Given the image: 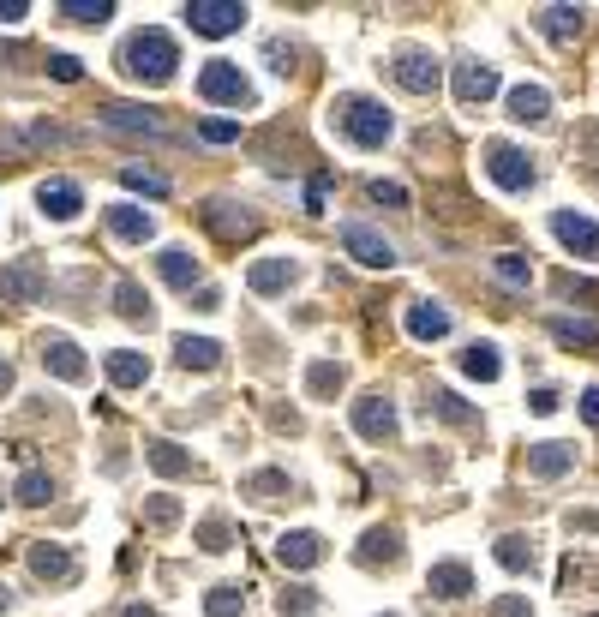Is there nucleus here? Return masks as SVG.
I'll return each instance as SVG.
<instances>
[{
	"label": "nucleus",
	"mask_w": 599,
	"mask_h": 617,
	"mask_svg": "<svg viewBox=\"0 0 599 617\" xmlns=\"http://www.w3.org/2000/svg\"><path fill=\"white\" fill-rule=\"evenodd\" d=\"M174 66H180V48H174L168 30H132L126 48H120V72L138 78V84H168Z\"/></svg>",
	"instance_id": "f257e3e1"
},
{
	"label": "nucleus",
	"mask_w": 599,
	"mask_h": 617,
	"mask_svg": "<svg viewBox=\"0 0 599 617\" xmlns=\"http://www.w3.org/2000/svg\"><path fill=\"white\" fill-rule=\"evenodd\" d=\"M336 126L348 132V144H360V150H384L390 144V132H396V120H390V108L378 102V96H360V90H348V96H336Z\"/></svg>",
	"instance_id": "f03ea898"
},
{
	"label": "nucleus",
	"mask_w": 599,
	"mask_h": 617,
	"mask_svg": "<svg viewBox=\"0 0 599 617\" xmlns=\"http://www.w3.org/2000/svg\"><path fill=\"white\" fill-rule=\"evenodd\" d=\"M198 96L204 102H228V108H252V78L234 60H210L198 72Z\"/></svg>",
	"instance_id": "7ed1b4c3"
},
{
	"label": "nucleus",
	"mask_w": 599,
	"mask_h": 617,
	"mask_svg": "<svg viewBox=\"0 0 599 617\" xmlns=\"http://www.w3.org/2000/svg\"><path fill=\"white\" fill-rule=\"evenodd\" d=\"M186 24H192L198 36H234V30L246 24V6H240V0H192V6H186Z\"/></svg>",
	"instance_id": "20e7f679"
},
{
	"label": "nucleus",
	"mask_w": 599,
	"mask_h": 617,
	"mask_svg": "<svg viewBox=\"0 0 599 617\" xmlns=\"http://www.w3.org/2000/svg\"><path fill=\"white\" fill-rule=\"evenodd\" d=\"M486 174H492L504 192H528V186H534V162H528L516 144H486Z\"/></svg>",
	"instance_id": "39448f33"
},
{
	"label": "nucleus",
	"mask_w": 599,
	"mask_h": 617,
	"mask_svg": "<svg viewBox=\"0 0 599 617\" xmlns=\"http://www.w3.org/2000/svg\"><path fill=\"white\" fill-rule=\"evenodd\" d=\"M390 72H396V84H402V90H414V96H432V90H438V78H444V66H438L426 48H402Z\"/></svg>",
	"instance_id": "423d86ee"
},
{
	"label": "nucleus",
	"mask_w": 599,
	"mask_h": 617,
	"mask_svg": "<svg viewBox=\"0 0 599 617\" xmlns=\"http://www.w3.org/2000/svg\"><path fill=\"white\" fill-rule=\"evenodd\" d=\"M198 216H204V228L222 234V240H252V234H258V216H246V204H228V198H210Z\"/></svg>",
	"instance_id": "0eeeda50"
},
{
	"label": "nucleus",
	"mask_w": 599,
	"mask_h": 617,
	"mask_svg": "<svg viewBox=\"0 0 599 617\" xmlns=\"http://www.w3.org/2000/svg\"><path fill=\"white\" fill-rule=\"evenodd\" d=\"M342 246H348V258H360V264H372V270H390V264H396V246H390L378 228H366V222H348V228H342Z\"/></svg>",
	"instance_id": "6e6552de"
},
{
	"label": "nucleus",
	"mask_w": 599,
	"mask_h": 617,
	"mask_svg": "<svg viewBox=\"0 0 599 617\" xmlns=\"http://www.w3.org/2000/svg\"><path fill=\"white\" fill-rule=\"evenodd\" d=\"M42 294H48L42 264H6V270H0V300H12V306H36Z\"/></svg>",
	"instance_id": "1a4fd4ad"
},
{
	"label": "nucleus",
	"mask_w": 599,
	"mask_h": 617,
	"mask_svg": "<svg viewBox=\"0 0 599 617\" xmlns=\"http://www.w3.org/2000/svg\"><path fill=\"white\" fill-rule=\"evenodd\" d=\"M492 90H498V66H486V60H456V102H462V108L486 102Z\"/></svg>",
	"instance_id": "9d476101"
},
{
	"label": "nucleus",
	"mask_w": 599,
	"mask_h": 617,
	"mask_svg": "<svg viewBox=\"0 0 599 617\" xmlns=\"http://www.w3.org/2000/svg\"><path fill=\"white\" fill-rule=\"evenodd\" d=\"M354 432L372 438V444L396 438V408H390L384 396H360V402H354Z\"/></svg>",
	"instance_id": "9b49d317"
},
{
	"label": "nucleus",
	"mask_w": 599,
	"mask_h": 617,
	"mask_svg": "<svg viewBox=\"0 0 599 617\" xmlns=\"http://www.w3.org/2000/svg\"><path fill=\"white\" fill-rule=\"evenodd\" d=\"M552 234L570 246V252H582V258H599V222H588L582 210H558L552 216Z\"/></svg>",
	"instance_id": "f8f14e48"
},
{
	"label": "nucleus",
	"mask_w": 599,
	"mask_h": 617,
	"mask_svg": "<svg viewBox=\"0 0 599 617\" xmlns=\"http://www.w3.org/2000/svg\"><path fill=\"white\" fill-rule=\"evenodd\" d=\"M36 204H42V216H54V222H72V216L84 210V192H78L72 180H42V186H36Z\"/></svg>",
	"instance_id": "ddd939ff"
},
{
	"label": "nucleus",
	"mask_w": 599,
	"mask_h": 617,
	"mask_svg": "<svg viewBox=\"0 0 599 617\" xmlns=\"http://www.w3.org/2000/svg\"><path fill=\"white\" fill-rule=\"evenodd\" d=\"M102 120H108L114 132H144V138H168V126L156 120V108H126V102H108V108H102Z\"/></svg>",
	"instance_id": "4468645a"
},
{
	"label": "nucleus",
	"mask_w": 599,
	"mask_h": 617,
	"mask_svg": "<svg viewBox=\"0 0 599 617\" xmlns=\"http://www.w3.org/2000/svg\"><path fill=\"white\" fill-rule=\"evenodd\" d=\"M246 282H252V294H282L288 282H300V264L294 258H258Z\"/></svg>",
	"instance_id": "2eb2a0df"
},
{
	"label": "nucleus",
	"mask_w": 599,
	"mask_h": 617,
	"mask_svg": "<svg viewBox=\"0 0 599 617\" xmlns=\"http://www.w3.org/2000/svg\"><path fill=\"white\" fill-rule=\"evenodd\" d=\"M42 366H48L54 378H66V384H78V378L90 372V366H84V354H78L66 336H48V342H42Z\"/></svg>",
	"instance_id": "dca6fc26"
},
{
	"label": "nucleus",
	"mask_w": 599,
	"mask_h": 617,
	"mask_svg": "<svg viewBox=\"0 0 599 617\" xmlns=\"http://www.w3.org/2000/svg\"><path fill=\"white\" fill-rule=\"evenodd\" d=\"M30 570H36L42 582H72V576H78L72 552H66V546H48V540H36V546H30Z\"/></svg>",
	"instance_id": "f3484780"
},
{
	"label": "nucleus",
	"mask_w": 599,
	"mask_h": 617,
	"mask_svg": "<svg viewBox=\"0 0 599 617\" xmlns=\"http://www.w3.org/2000/svg\"><path fill=\"white\" fill-rule=\"evenodd\" d=\"M546 114H552V90H546V84H516V90H510V120L534 126V120H546Z\"/></svg>",
	"instance_id": "a211bd4d"
},
{
	"label": "nucleus",
	"mask_w": 599,
	"mask_h": 617,
	"mask_svg": "<svg viewBox=\"0 0 599 617\" xmlns=\"http://www.w3.org/2000/svg\"><path fill=\"white\" fill-rule=\"evenodd\" d=\"M408 336H420V342L450 336V312H444L438 300H414V306H408Z\"/></svg>",
	"instance_id": "6ab92c4d"
},
{
	"label": "nucleus",
	"mask_w": 599,
	"mask_h": 617,
	"mask_svg": "<svg viewBox=\"0 0 599 617\" xmlns=\"http://www.w3.org/2000/svg\"><path fill=\"white\" fill-rule=\"evenodd\" d=\"M144 378H150V360H144L138 348H114V354H108V384H114V390H138Z\"/></svg>",
	"instance_id": "aec40b11"
},
{
	"label": "nucleus",
	"mask_w": 599,
	"mask_h": 617,
	"mask_svg": "<svg viewBox=\"0 0 599 617\" xmlns=\"http://www.w3.org/2000/svg\"><path fill=\"white\" fill-rule=\"evenodd\" d=\"M276 558H282L288 570H312V564L324 558V540L306 534V528H300V534H282V540H276Z\"/></svg>",
	"instance_id": "412c9836"
},
{
	"label": "nucleus",
	"mask_w": 599,
	"mask_h": 617,
	"mask_svg": "<svg viewBox=\"0 0 599 617\" xmlns=\"http://www.w3.org/2000/svg\"><path fill=\"white\" fill-rule=\"evenodd\" d=\"M108 228H114L120 240H150V234H156V216L138 210V204H108Z\"/></svg>",
	"instance_id": "4be33fe9"
},
{
	"label": "nucleus",
	"mask_w": 599,
	"mask_h": 617,
	"mask_svg": "<svg viewBox=\"0 0 599 617\" xmlns=\"http://www.w3.org/2000/svg\"><path fill=\"white\" fill-rule=\"evenodd\" d=\"M576 468V450L570 444H534L528 450V474H540V480H558V474H570Z\"/></svg>",
	"instance_id": "5701e85b"
},
{
	"label": "nucleus",
	"mask_w": 599,
	"mask_h": 617,
	"mask_svg": "<svg viewBox=\"0 0 599 617\" xmlns=\"http://www.w3.org/2000/svg\"><path fill=\"white\" fill-rule=\"evenodd\" d=\"M426 594H438V600H462V594H474V570H468V564H438V570L426 576Z\"/></svg>",
	"instance_id": "b1692460"
},
{
	"label": "nucleus",
	"mask_w": 599,
	"mask_h": 617,
	"mask_svg": "<svg viewBox=\"0 0 599 617\" xmlns=\"http://www.w3.org/2000/svg\"><path fill=\"white\" fill-rule=\"evenodd\" d=\"M582 6H546L534 24H540V36H552V42H570V36H582Z\"/></svg>",
	"instance_id": "393cba45"
},
{
	"label": "nucleus",
	"mask_w": 599,
	"mask_h": 617,
	"mask_svg": "<svg viewBox=\"0 0 599 617\" xmlns=\"http://www.w3.org/2000/svg\"><path fill=\"white\" fill-rule=\"evenodd\" d=\"M174 360H180L186 372H210V366H222V348H216L210 336H180V342H174Z\"/></svg>",
	"instance_id": "a878e982"
},
{
	"label": "nucleus",
	"mask_w": 599,
	"mask_h": 617,
	"mask_svg": "<svg viewBox=\"0 0 599 617\" xmlns=\"http://www.w3.org/2000/svg\"><path fill=\"white\" fill-rule=\"evenodd\" d=\"M156 270H162V282H174V288H192V282H198V258H192L186 246H162Z\"/></svg>",
	"instance_id": "bb28decb"
},
{
	"label": "nucleus",
	"mask_w": 599,
	"mask_h": 617,
	"mask_svg": "<svg viewBox=\"0 0 599 617\" xmlns=\"http://www.w3.org/2000/svg\"><path fill=\"white\" fill-rule=\"evenodd\" d=\"M462 372H468V378H480V384H492V378L504 372V360H498V348H492V342H468V348H462Z\"/></svg>",
	"instance_id": "cd10ccee"
},
{
	"label": "nucleus",
	"mask_w": 599,
	"mask_h": 617,
	"mask_svg": "<svg viewBox=\"0 0 599 617\" xmlns=\"http://www.w3.org/2000/svg\"><path fill=\"white\" fill-rule=\"evenodd\" d=\"M144 456H150V468H156V474H168V480H180V474H192V456H186L180 444H168V438H156V444H144Z\"/></svg>",
	"instance_id": "c85d7f7f"
},
{
	"label": "nucleus",
	"mask_w": 599,
	"mask_h": 617,
	"mask_svg": "<svg viewBox=\"0 0 599 617\" xmlns=\"http://www.w3.org/2000/svg\"><path fill=\"white\" fill-rule=\"evenodd\" d=\"M396 558H402V534L396 528H372L360 540V564H396Z\"/></svg>",
	"instance_id": "c756f323"
},
{
	"label": "nucleus",
	"mask_w": 599,
	"mask_h": 617,
	"mask_svg": "<svg viewBox=\"0 0 599 617\" xmlns=\"http://www.w3.org/2000/svg\"><path fill=\"white\" fill-rule=\"evenodd\" d=\"M114 312L132 318V324H150V294L138 282H114Z\"/></svg>",
	"instance_id": "7c9ffc66"
},
{
	"label": "nucleus",
	"mask_w": 599,
	"mask_h": 617,
	"mask_svg": "<svg viewBox=\"0 0 599 617\" xmlns=\"http://www.w3.org/2000/svg\"><path fill=\"white\" fill-rule=\"evenodd\" d=\"M552 336H558L564 348H594L599 324H588V318H552Z\"/></svg>",
	"instance_id": "2f4dec72"
},
{
	"label": "nucleus",
	"mask_w": 599,
	"mask_h": 617,
	"mask_svg": "<svg viewBox=\"0 0 599 617\" xmlns=\"http://www.w3.org/2000/svg\"><path fill=\"white\" fill-rule=\"evenodd\" d=\"M12 498L36 510V504H48V498H54V480H48L42 468H30V474H18V486H12Z\"/></svg>",
	"instance_id": "473e14b6"
},
{
	"label": "nucleus",
	"mask_w": 599,
	"mask_h": 617,
	"mask_svg": "<svg viewBox=\"0 0 599 617\" xmlns=\"http://www.w3.org/2000/svg\"><path fill=\"white\" fill-rule=\"evenodd\" d=\"M498 564H504L510 576H522V570H534V546H528L522 534H504V540H498Z\"/></svg>",
	"instance_id": "72a5a7b5"
},
{
	"label": "nucleus",
	"mask_w": 599,
	"mask_h": 617,
	"mask_svg": "<svg viewBox=\"0 0 599 617\" xmlns=\"http://www.w3.org/2000/svg\"><path fill=\"white\" fill-rule=\"evenodd\" d=\"M60 18L66 24H102V18H114V6L108 0H60Z\"/></svg>",
	"instance_id": "f704fd0d"
},
{
	"label": "nucleus",
	"mask_w": 599,
	"mask_h": 617,
	"mask_svg": "<svg viewBox=\"0 0 599 617\" xmlns=\"http://www.w3.org/2000/svg\"><path fill=\"white\" fill-rule=\"evenodd\" d=\"M426 414H438V420H456V426H468V420H474V408H462V396H456V390H432Z\"/></svg>",
	"instance_id": "c9c22d12"
},
{
	"label": "nucleus",
	"mask_w": 599,
	"mask_h": 617,
	"mask_svg": "<svg viewBox=\"0 0 599 617\" xmlns=\"http://www.w3.org/2000/svg\"><path fill=\"white\" fill-rule=\"evenodd\" d=\"M246 498H258V504L288 498V474H276V468H270V474H252V480H246Z\"/></svg>",
	"instance_id": "e433bc0d"
},
{
	"label": "nucleus",
	"mask_w": 599,
	"mask_h": 617,
	"mask_svg": "<svg viewBox=\"0 0 599 617\" xmlns=\"http://www.w3.org/2000/svg\"><path fill=\"white\" fill-rule=\"evenodd\" d=\"M204 612H210V617H240V612H246V594H240V588H210Z\"/></svg>",
	"instance_id": "4c0bfd02"
},
{
	"label": "nucleus",
	"mask_w": 599,
	"mask_h": 617,
	"mask_svg": "<svg viewBox=\"0 0 599 617\" xmlns=\"http://www.w3.org/2000/svg\"><path fill=\"white\" fill-rule=\"evenodd\" d=\"M120 180H126L132 192H150V198L168 192V174H156V168H120Z\"/></svg>",
	"instance_id": "58836bf2"
},
{
	"label": "nucleus",
	"mask_w": 599,
	"mask_h": 617,
	"mask_svg": "<svg viewBox=\"0 0 599 617\" xmlns=\"http://www.w3.org/2000/svg\"><path fill=\"white\" fill-rule=\"evenodd\" d=\"M306 390H312V396H330V390H342V366H330V360H318V366L306 372Z\"/></svg>",
	"instance_id": "ea45409f"
},
{
	"label": "nucleus",
	"mask_w": 599,
	"mask_h": 617,
	"mask_svg": "<svg viewBox=\"0 0 599 617\" xmlns=\"http://www.w3.org/2000/svg\"><path fill=\"white\" fill-rule=\"evenodd\" d=\"M498 276H504L510 288H528V282H534V270H528L522 252H504V258H498Z\"/></svg>",
	"instance_id": "a19ab883"
},
{
	"label": "nucleus",
	"mask_w": 599,
	"mask_h": 617,
	"mask_svg": "<svg viewBox=\"0 0 599 617\" xmlns=\"http://www.w3.org/2000/svg\"><path fill=\"white\" fill-rule=\"evenodd\" d=\"M24 156H30V138L12 132V126H0V168H12V162H24Z\"/></svg>",
	"instance_id": "79ce46f5"
},
{
	"label": "nucleus",
	"mask_w": 599,
	"mask_h": 617,
	"mask_svg": "<svg viewBox=\"0 0 599 617\" xmlns=\"http://www.w3.org/2000/svg\"><path fill=\"white\" fill-rule=\"evenodd\" d=\"M318 612V594H312V588H288V594H282V617H312Z\"/></svg>",
	"instance_id": "37998d69"
},
{
	"label": "nucleus",
	"mask_w": 599,
	"mask_h": 617,
	"mask_svg": "<svg viewBox=\"0 0 599 617\" xmlns=\"http://www.w3.org/2000/svg\"><path fill=\"white\" fill-rule=\"evenodd\" d=\"M228 540H234V534H228V522H222V516H210V522L198 528V546H204V552H228Z\"/></svg>",
	"instance_id": "c03bdc74"
},
{
	"label": "nucleus",
	"mask_w": 599,
	"mask_h": 617,
	"mask_svg": "<svg viewBox=\"0 0 599 617\" xmlns=\"http://www.w3.org/2000/svg\"><path fill=\"white\" fill-rule=\"evenodd\" d=\"M48 72H54L60 84H78V78H84V66H78L72 54H48Z\"/></svg>",
	"instance_id": "a18cd8bd"
},
{
	"label": "nucleus",
	"mask_w": 599,
	"mask_h": 617,
	"mask_svg": "<svg viewBox=\"0 0 599 617\" xmlns=\"http://www.w3.org/2000/svg\"><path fill=\"white\" fill-rule=\"evenodd\" d=\"M372 198L390 204V210H402V204H408V186H396V180H372Z\"/></svg>",
	"instance_id": "49530a36"
},
{
	"label": "nucleus",
	"mask_w": 599,
	"mask_h": 617,
	"mask_svg": "<svg viewBox=\"0 0 599 617\" xmlns=\"http://www.w3.org/2000/svg\"><path fill=\"white\" fill-rule=\"evenodd\" d=\"M180 522V504L174 498H150V528H174Z\"/></svg>",
	"instance_id": "de8ad7c7"
},
{
	"label": "nucleus",
	"mask_w": 599,
	"mask_h": 617,
	"mask_svg": "<svg viewBox=\"0 0 599 617\" xmlns=\"http://www.w3.org/2000/svg\"><path fill=\"white\" fill-rule=\"evenodd\" d=\"M198 132H204L210 144H234V138H240V126H234V120H204Z\"/></svg>",
	"instance_id": "09e8293b"
},
{
	"label": "nucleus",
	"mask_w": 599,
	"mask_h": 617,
	"mask_svg": "<svg viewBox=\"0 0 599 617\" xmlns=\"http://www.w3.org/2000/svg\"><path fill=\"white\" fill-rule=\"evenodd\" d=\"M528 408H534V414H552V408H558V390H534Z\"/></svg>",
	"instance_id": "8fccbe9b"
},
{
	"label": "nucleus",
	"mask_w": 599,
	"mask_h": 617,
	"mask_svg": "<svg viewBox=\"0 0 599 617\" xmlns=\"http://www.w3.org/2000/svg\"><path fill=\"white\" fill-rule=\"evenodd\" d=\"M492 617H534V612H528V600H498V612Z\"/></svg>",
	"instance_id": "3c124183"
},
{
	"label": "nucleus",
	"mask_w": 599,
	"mask_h": 617,
	"mask_svg": "<svg viewBox=\"0 0 599 617\" xmlns=\"http://www.w3.org/2000/svg\"><path fill=\"white\" fill-rule=\"evenodd\" d=\"M582 414H588V420H594V426H599V384H594V390H588V396H582Z\"/></svg>",
	"instance_id": "603ef678"
},
{
	"label": "nucleus",
	"mask_w": 599,
	"mask_h": 617,
	"mask_svg": "<svg viewBox=\"0 0 599 617\" xmlns=\"http://www.w3.org/2000/svg\"><path fill=\"white\" fill-rule=\"evenodd\" d=\"M18 18H24V6H18V0H6V6H0V24H18Z\"/></svg>",
	"instance_id": "864d4df0"
},
{
	"label": "nucleus",
	"mask_w": 599,
	"mask_h": 617,
	"mask_svg": "<svg viewBox=\"0 0 599 617\" xmlns=\"http://www.w3.org/2000/svg\"><path fill=\"white\" fill-rule=\"evenodd\" d=\"M0 390H12V360H0Z\"/></svg>",
	"instance_id": "5fc2aeb1"
},
{
	"label": "nucleus",
	"mask_w": 599,
	"mask_h": 617,
	"mask_svg": "<svg viewBox=\"0 0 599 617\" xmlns=\"http://www.w3.org/2000/svg\"><path fill=\"white\" fill-rule=\"evenodd\" d=\"M120 617H156V612H144V606H126V612H120Z\"/></svg>",
	"instance_id": "6e6d98bb"
},
{
	"label": "nucleus",
	"mask_w": 599,
	"mask_h": 617,
	"mask_svg": "<svg viewBox=\"0 0 599 617\" xmlns=\"http://www.w3.org/2000/svg\"><path fill=\"white\" fill-rule=\"evenodd\" d=\"M6 606H12V594H6V582H0V612H6Z\"/></svg>",
	"instance_id": "4d7b16f0"
},
{
	"label": "nucleus",
	"mask_w": 599,
	"mask_h": 617,
	"mask_svg": "<svg viewBox=\"0 0 599 617\" xmlns=\"http://www.w3.org/2000/svg\"><path fill=\"white\" fill-rule=\"evenodd\" d=\"M594 617H599V612H594Z\"/></svg>",
	"instance_id": "13d9d810"
}]
</instances>
